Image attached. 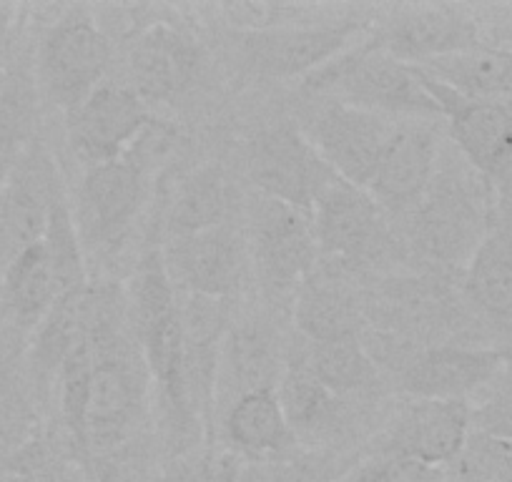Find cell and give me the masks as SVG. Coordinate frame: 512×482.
<instances>
[{
  "mask_svg": "<svg viewBox=\"0 0 512 482\" xmlns=\"http://www.w3.org/2000/svg\"><path fill=\"white\" fill-rule=\"evenodd\" d=\"M86 334L93 375L83 472L91 462L146 440L154 405L149 367L131 329L126 292L118 284H88Z\"/></svg>",
  "mask_w": 512,
  "mask_h": 482,
  "instance_id": "6da1fadb",
  "label": "cell"
},
{
  "mask_svg": "<svg viewBox=\"0 0 512 482\" xmlns=\"http://www.w3.org/2000/svg\"><path fill=\"white\" fill-rule=\"evenodd\" d=\"M123 292H126L131 329L149 367L166 460L209 445V437L186 392L179 292L166 272L161 249H151L141 257L134 277Z\"/></svg>",
  "mask_w": 512,
  "mask_h": 482,
  "instance_id": "7a4b0ae2",
  "label": "cell"
},
{
  "mask_svg": "<svg viewBox=\"0 0 512 482\" xmlns=\"http://www.w3.org/2000/svg\"><path fill=\"white\" fill-rule=\"evenodd\" d=\"M302 91L395 121L440 118V108L427 93L420 71L384 51L374 38V26L327 66L304 78Z\"/></svg>",
  "mask_w": 512,
  "mask_h": 482,
  "instance_id": "3957f363",
  "label": "cell"
},
{
  "mask_svg": "<svg viewBox=\"0 0 512 482\" xmlns=\"http://www.w3.org/2000/svg\"><path fill=\"white\" fill-rule=\"evenodd\" d=\"M490 181L475 169L437 164L435 179L417 209L405 216L412 252L437 269H455L470 262L472 252L487 234L495 216Z\"/></svg>",
  "mask_w": 512,
  "mask_h": 482,
  "instance_id": "277c9868",
  "label": "cell"
},
{
  "mask_svg": "<svg viewBox=\"0 0 512 482\" xmlns=\"http://www.w3.org/2000/svg\"><path fill=\"white\" fill-rule=\"evenodd\" d=\"M364 344L377 367H387L397 390L410 400H467L510 362L505 349L417 344L387 332H374L372 342Z\"/></svg>",
  "mask_w": 512,
  "mask_h": 482,
  "instance_id": "5b68a950",
  "label": "cell"
},
{
  "mask_svg": "<svg viewBox=\"0 0 512 482\" xmlns=\"http://www.w3.org/2000/svg\"><path fill=\"white\" fill-rule=\"evenodd\" d=\"M111 56V38L98 26L91 8H66L36 43L38 88L68 116L106 83Z\"/></svg>",
  "mask_w": 512,
  "mask_h": 482,
  "instance_id": "8992f818",
  "label": "cell"
},
{
  "mask_svg": "<svg viewBox=\"0 0 512 482\" xmlns=\"http://www.w3.org/2000/svg\"><path fill=\"white\" fill-rule=\"evenodd\" d=\"M319 259L339 272H362L395 257L405 241L392 231L382 206L364 189L334 179L312 209Z\"/></svg>",
  "mask_w": 512,
  "mask_h": 482,
  "instance_id": "52a82bcc",
  "label": "cell"
},
{
  "mask_svg": "<svg viewBox=\"0 0 512 482\" xmlns=\"http://www.w3.org/2000/svg\"><path fill=\"white\" fill-rule=\"evenodd\" d=\"M369 28L372 23L359 18H329L307 26L234 33V48L241 66L254 76L272 81H304L337 58L344 48L359 41Z\"/></svg>",
  "mask_w": 512,
  "mask_h": 482,
  "instance_id": "ba28073f",
  "label": "cell"
},
{
  "mask_svg": "<svg viewBox=\"0 0 512 482\" xmlns=\"http://www.w3.org/2000/svg\"><path fill=\"white\" fill-rule=\"evenodd\" d=\"M246 171L259 196L312 216L314 201L337 179L297 124L264 126L246 144Z\"/></svg>",
  "mask_w": 512,
  "mask_h": 482,
  "instance_id": "9c48e42d",
  "label": "cell"
},
{
  "mask_svg": "<svg viewBox=\"0 0 512 482\" xmlns=\"http://www.w3.org/2000/svg\"><path fill=\"white\" fill-rule=\"evenodd\" d=\"M246 244L256 277L272 297H294L319 267L312 216L267 196L251 204Z\"/></svg>",
  "mask_w": 512,
  "mask_h": 482,
  "instance_id": "30bf717a",
  "label": "cell"
},
{
  "mask_svg": "<svg viewBox=\"0 0 512 482\" xmlns=\"http://www.w3.org/2000/svg\"><path fill=\"white\" fill-rule=\"evenodd\" d=\"M297 126L339 179L367 189L397 121L334 98L312 96Z\"/></svg>",
  "mask_w": 512,
  "mask_h": 482,
  "instance_id": "8fae6325",
  "label": "cell"
},
{
  "mask_svg": "<svg viewBox=\"0 0 512 482\" xmlns=\"http://www.w3.org/2000/svg\"><path fill=\"white\" fill-rule=\"evenodd\" d=\"M146 131L126 156L86 169L81 181L83 229L93 244L116 254L139 219L149 194Z\"/></svg>",
  "mask_w": 512,
  "mask_h": 482,
  "instance_id": "7c38bea8",
  "label": "cell"
},
{
  "mask_svg": "<svg viewBox=\"0 0 512 482\" xmlns=\"http://www.w3.org/2000/svg\"><path fill=\"white\" fill-rule=\"evenodd\" d=\"M154 124L151 108L134 88L106 81L68 113L66 134L73 154L91 169L126 156Z\"/></svg>",
  "mask_w": 512,
  "mask_h": 482,
  "instance_id": "4fadbf2b",
  "label": "cell"
},
{
  "mask_svg": "<svg viewBox=\"0 0 512 482\" xmlns=\"http://www.w3.org/2000/svg\"><path fill=\"white\" fill-rule=\"evenodd\" d=\"M420 71V68H417ZM422 83L445 118L447 134L462 159L490 184L507 186L512 181V121L505 103L467 98L420 71Z\"/></svg>",
  "mask_w": 512,
  "mask_h": 482,
  "instance_id": "5bb4252c",
  "label": "cell"
},
{
  "mask_svg": "<svg viewBox=\"0 0 512 482\" xmlns=\"http://www.w3.org/2000/svg\"><path fill=\"white\" fill-rule=\"evenodd\" d=\"M472 432L467 400H410L367 447L369 455H395L430 467L460 457Z\"/></svg>",
  "mask_w": 512,
  "mask_h": 482,
  "instance_id": "9a60e30c",
  "label": "cell"
},
{
  "mask_svg": "<svg viewBox=\"0 0 512 482\" xmlns=\"http://www.w3.org/2000/svg\"><path fill=\"white\" fill-rule=\"evenodd\" d=\"M161 254L179 292L231 302L244 287L249 247L231 224L166 241Z\"/></svg>",
  "mask_w": 512,
  "mask_h": 482,
  "instance_id": "2e32d148",
  "label": "cell"
},
{
  "mask_svg": "<svg viewBox=\"0 0 512 482\" xmlns=\"http://www.w3.org/2000/svg\"><path fill=\"white\" fill-rule=\"evenodd\" d=\"M61 186L56 161L38 139L0 186V274L23 249L43 239L53 194Z\"/></svg>",
  "mask_w": 512,
  "mask_h": 482,
  "instance_id": "e0dca14e",
  "label": "cell"
},
{
  "mask_svg": "<svg viewBox=\"0 0 512 482\" xmlns=\"http://www.w3.org/2000/svg\"><path fill=\"white\" fill-rule=\"evenodd\" d=\"M201 66V46L184 28L169 21L151 23L128 51V86L149 108L174 103L194 88Z\"/></svg>",
  "mask_w": 512,
  "mask_h": 482,
  "instance_id": "ac0fdd59",
  "label": "cell"
},
{
  "mask_svg": "<svg viewBox=\"0 0 512 482\" xmlns=\"http://www.w3.org/2000/svg\"><path fill=\"white\" fill-rule=\"evenodd\" d=\"M437 164L440 141L432 121H397L364 191L382 206L384 214L405 219L430 189Z\"/></svg>",
  "mask_w": 512,
  "mask_h": 482,
  "instance_id": "d6986e66",
  "label": "cell"
},
{
  "mask_svg": "<svg viewBox=\"0 0 512 482\" xmlns=\"http://www.w3.org/2000/svg\"><path fill=\"white\" fill-rule=\"evenodd\" d=\"M179 312L186 392L211 445L214 442L216 380H219L221 347L231 327V302L179 292Z\"/></svg>",
  "mask_w": 512,
  "mask_h": 482,
  "instance_id": "ffe728a7",
  "label": "cell"
},
{
  "mask_svg": "<svg viewBox=\"0 0 512 482\" xmlns=\"http://www.w3.org/2000/svg\"><path fill=\"white\" fill-rule=\"evenodd\" d=\"M384 51L410 66H425L435 58L482 46L480 23L455 6H417L397 11L374 28Z\"/></svg>",
  "mask_w": 512,
  "mask_h": 482,
  "instance_id": "44dd1931",
  "label": "cell"
},
{
  "mask_svg": "<svg viewBox=\"0 0 512 482\" xmlns=\"http://www.w3.org/2000/svg\"><path fill=\"white\" fill-rule=\"evenodd\" d=\"M219 432L229 455L254 465L294 455L299 445L282 410L277 387H262L236 397L221 412Z\"/></svg>",
  "mask_w": 512,
  "mask_h": 482,
  "instance_id": "7402d4cb",
  "label": "cell"
},
{
  "mask_svg": "<svg viewBox=\"0 0 512 482\" xmlns=\"http://www.w3.org/2000/svg\"><path fill=\"white\" fill-rule=\"evenodd\" d=\"M38 96L36 48L26 38V21L18 18L11 61L0 81V186L38 141Z\"/></svg>",
  "mask_w": 512,
  "mask_h": 482,
  "instance_id": "603a6c76",
  "label": "cell"
},
{
  "mask_svg": "<svg viewBox=\"0 0 512 482\" xmlns=\"http://www.w3.org/2000/svg\"><path fill=\"white\" fill-rule=\"evenodd\" d=\"M284 359L287 352L279 347V337L262 319H244L229 327L216 380V415L246 392L277 387Z\"/></svg>",
  "mask_w": 512,
  "mask_h": 482,
  "instance_id": "cb8c5ba5",
  "label": "cell"
},
{
  "mask_svg": "<svg viewBox=\"0 0 512 482\" xmlns=\"http://www.w3.org/2000/svg\"><path fill=\"white\" fill-rule=\"evenodd\" d=\"M277 392L297 442H327L344 427V397L329 392L314 375L304 339L289 344Z\"/></svg>",
  "mask_w": 512,
  "mask_h": 482,
  "instance_id": "d4e9b609",
  "label": "cell"
},
{
  "mask_svg": "<svg viewBox=\"0 0 512 482\" xmlns=\"http://www.w3.org/2000/svg\"><path fill=\"white\" fill-rule=\"evenodd\" d=\"M462 287L477 312L492 322H512V204L507 199L462 269Z\"/></svg>",
  "mask_w": 512,
  "mask_h": 482,
  "instance_id": "484cf974",
  "label": "cell"
},
{
  "mask_svg": "<svg viewBox=\"0 0 512 482\" xmlns=\"http://www.w3.org/2000/svg\"><path fill=\"white\" fill-rule=\"evenodd\" d=\"M58 299V284L53 277L43 241L23 249L0 274V324L3 332L18 339L31 337L41 319L51 312Z\"/></svg>",
  "mask_w": 512,
  "mask_h": 482,
  "instance_id": "4316f807",
  "label": "cell"
},
{
  "mask_svg": "<svg viewBox=\"0 0 512 482\" xmlns=\"http://www.w3.org/2000/svg\"><path fill=\"white\" fill-rule=\"evenodd\" d=\"M86 289L61 294L26 339V367L41 407L51 402L58 372L86 332Z\"/></svg>",
  "mask_w": 512,
  "mask_h": 482,
  "instance_id": "83f0119b",
  "label": "cell"
},
{
  "mask_svg": "<svg viewBox=\"0 0 512 482\" xmlns=\"http://www.w3.org/2000/svg\"><path fill=\"white\" fill-rule=\"evenodd\" d=\"M294 327L309 344L357 337L364 327L362 302L337 274L317 267L294 294Z\"/></svg>",
  "mask_w": 512,
  "mask_h": 482,
  "instance_id": "f1b7e54d",
  "label": "cell"
},
{
  "mask_svg": "<svg viewBox=\"0 0 512 482\" xmlns=\"http://www.w3.org/2000/svg\"><path fill=\"white\" fill-rule=\"evenodd\" d=\"M415 68L432 81L475 101H512V51L505 46L482 43Z\"/></svg>",
  "mask_w": 512,
  "mask_h": 482,
  "instance_id": "f546056e",
  "label": "cell"
},
{
  "mask_svg": "<svg viewBox=\"0 0 512 482\" xmlns=\"http://www.w3.org/2000/svg\"><path fill=\"white\" fill-rule=\"evenodd\" d=\"M41 402L26 367V342L0 334V450L13 452L43 432Z\"/></svg>",
  "mask_w": 512,
  "mask_h": 482,
  "instance_id": "4dcf8cb0",
  "label": "cell"
},
{
  "mask_svg": "<svg viewBox=\"0 0 512 482\" xmlns=\"http://www.w3.org/2000/svg\"><path fill=\"white\" fill-rule=\"evenodd\" d=\"M231 184L219 164H206L186 176L166 214V241L201 234L229 224Z\"/></svg>",
  "mask_w": 512,
  "mask_h": 482,
  "instance_id": "1f68e13d",
  "label": "cell"
},
{
  "mask_svg": "<svg viewBox=\"0 0 512 482\" xmlns=\"http://www.w3.org/2000/svg\"><path fill=\"white\" fill-rule=\"evenodd\" d=\"M307 344V357L314 375L337 397L362 395L379 385V367L369 354L362 334Z\"/></svg>",
  "mask_w": 512,
  "mask_h": 482,
  "instance_id": "d6a6232c",
  "label": "cell"
},
{
  "mask_svg": "<svg viewBox=\"0 0 512 482\" xmlns=\"http://www.w3.org/2000/svg\"><path fill=\"white\" fill-rule=\"evenodd\" d=\"M41 241L43 247H46L48 259H51L53 277H56L58 284V297L88 287L81 236H78V226L76 221H73L71 206H68L63 186L53 194L46 231H43Z\"/></svg>",
  "mask_w": 512,
  "mask_h": 482,
  "instance_id": "836d02e7",
  "label": "cell"
},
{
  "mask_svg": "<svg viewBox=\"0 0 512 482\" xmlns=\"http://www.w3.org/2000/svg\"><path fill=\"white\" fill-rule=\"evenodd\" d=\"M0 477L3 482H88L81 467L68 457L63 442L46 432L18 450L6 452Z\"/></svg>",
  "mask_w": 512,
  "mask_h": 482,
  "instance_id": "e575fe53",
  "label": "cell"
},
{
  "mask_svg": "<svg viewBox=\"0 0 512 482\" xmlns=\"http://www.w3.org/2000/svg\"><path fill=\"white\" fill-rule=\"evenodd\" d=\"M450 467L455 482H512V440L472 430Z\"/></svg>",
  "mask_w": 512,
  "mask_h": 482,
  "instance_id": "d590c367",
  "label": "cell"
},
{
  "mask_svg": "<svg viewBox=\"0 0 512 482\" xmlns=\"http://www.w3.org/2000/svg\"><path fill=\"white\" fill-rule=\"evenodd\" d=\"M156 482H241V465L226 450L204 445L161 462Z\"/></svg>",
  "mask_w": 512,
  "mask_h": 482,
  "instance_id": "8d00e7d4",
  "label": "cell"
},
{
  "mask_svg": "<svg viewBox=\"0 0 512 482\" xmlns=\"http://www.w3.org/2000/svg\"><path fill=\"white\" fill-rule=\"evenodd\" d=\"M219 13L236 33L274 31V28L329 21V18H319V8L299 6V3L297 6H289V3H224L219 6Z\"/></svg>",
  "mask_w": 512,
  "mask_h": 482,
  "instance_id": "74e56055",
  "label": "cell"
},
{
  "mask_svg": "<svg viewBox=\"0 0 512 482\" xmlns=\"http://www.w3.org/2000/svg\"><path fill=\"white\" fill-rule=\"evenodd\" d=\"M339 482H450L442 467L395 455H364L347 467Z\"/></svg>",
  "mask_w": 512,
  "mask_h": 482,
  "instance_id": "f35d334b",
  "label": "cell"
},
{
  "mask_svg": "<svg viewBox=\"0 0 512 482\" xmlns=\"http://www.w3.org/2000/svg\"><path fill=\"white\" fill-rule=\"evenodd\" d=\"M342 475L344 472H334L324 457L307 460V457L289 455L282 460L262 462L254 482H339ZM241 482H246L244 477Z\"/></svg>",
  "mask_w": 512,
  "mask_h": 482,
  "instance_id": "ab89813d",
  "label": "cell"
},
{
  "mask_svg": "<svg viewBox=\"0 0 512 482\" xmlns=\"http://www.w3.org/2000/svg\"><path fill=\"white\" fill-rule=\"evenodd\" d=\"M472 425L477 432H487V435L510 437L512 440V392L497 397V400L487 402L477 412H472Z\"/></svg>",
  "mask_w": 512,
  "mask_h": 482,
  "instance_id": "60d3db41",
  "label": "cell"
},
{
  "mask_svg": "<svg viewBox=\"0 0 512 482\" xmlns=\"http://www.w3.org/2000/svg\"><path fill=\"white\" fill-rule=\"evenodd\" d=\"M18 13L21 8L11 6V3H0V81L6 76L8 61H11L13 41H16L18 31Z\"/></svg>",
  "mask_w": 512,
  "mask_h": 482,
  "instance_id": "b9f144b4",
  "label": "cell"
},
{
  "mask_svg": "<svg viewBox=\"0 0 512 482\" xmlns=\"http://www.w3.org/2000/svg\"><path fill=\"white\" fill-rule=\"evenodd\" d=\"M507 38H510V46H505V48H510V51H512V23L507 26Z\"/></svg>",
  "mask_w": 512,
  "mask_h": 482,
  "instance_id": "7bdbcfd3",
  "label": "cell"
},
{
  "mask_svg": "<svg viewBox=\"0 0 512 482\" xmlns=\"http://www.w3.org/2000/svg\"><path fill=\"white\" fill-rule=\"evenodd\" d=\"M505 108H507V116H510V121H512V101H507Z\"/></svg>",
  "mask_w": 512,
  "mask_h": 482,
  "instance_id": "ee69618b",
  "label": "cell"
}]
</instances>
